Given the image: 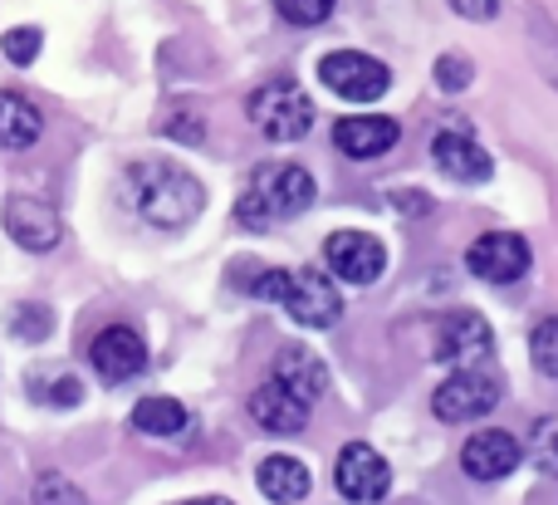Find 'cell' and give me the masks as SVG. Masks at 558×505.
<instances>
[{
  "label": "cell",
  "instance_id": "obj_1",
  "mask_svg": "<svg viewBox=\"0 0 558 505\" xmlns=\"http://www.w3.org/2000/svg\"><path fill=\"white\" fill-rule=\"evenodd\" d=\"M128 187H133L137 216H143V221H153V226H162V231H182V226H192L196 216H202V206H206L202 182H196L192 172H182L177 163H143V167H133Z\"/></svg>",
  "mask_w": 558,
  "mask_h": 505
},
{
  "label": "cell",
  "instance_id": "obj_2",
  "mask_svg": "<svg viewBox=\"0 0 558 505\" xmlns=\"http://www.w3.org/2000/svg\"><path fill=\"white\" fill-rule=\"evenodd\" d=\"M245 290L255 300H275L304 329H333L343 320V300L324 270H260L245 280Z\"/></svg>",
  "mask_w": 558,
  "mask_h": 505
},
{
  "label": "cell",
  "instance_id": "obj_3",
  "mask_svg": "<svg viewBox=\"0 0 558 505\" xmlns=\"http://www.w3.org/2000/svg\"><path fill=\"white\" fill-rule=\"evenodd\" d=\"M314 177L299 163H265L260 172L251 177V187L235 202V221L251 226V231H270L275 221H289V216L308 212L314 206Z\"/></svg>",
  "mask_w": 558,
  "mask_h": 505
},
{
  "label": "cell",
  "instance_id": "obj_4",
  "mask_svg": "<svg viewBox=\"0 0 558 505\" xmlns=\"http://www.w3.org/2000/svg\"><path fill=\"white\" fill-rule=\"evenodd\" d=\"M251 123L260 128L270 143H299L314 128V104L294 79H270L251 94Z\"/></svg>",
  "mask_w": 558,
  "mask_h": 505
},
{
  "label": "cell",
  "instance_id": "obj_5",
  "mask_svg": "<svg viewBox=\"0 0 558 505\" xmlns=\"http://www.w3.org/2000/svg\"><path fill=\"white\" fill-rule=\"evenodd\" d=\"M318 79H324L338 98H348V104H373V98H383L387 84H392V74H387L383 59H367V55H357V49L324 55Z\"/></svg>",
  "mask_w": 558,
  "mask_h": 505
},
{
  "label": "cell",
  "instance_id": "obj_6",
  "mask_svg": "<svg viewBox=\"0 0 558 505\" xmlns=\"http://www.w3.org/2000/svg\"><path fill=\"white\" fill-rule=\"evenodd\" d=\"M500 402V383L485 378L481 369H456L441 388L432 393V412L441 422H475Z\"/></svg>",
  "mask_w": 558,
  "mask_h": 505
},
{
  "label": "cell",
  "instance_id": "obj_7",
  "mask_svg": "<svg viewBox=\"0 0 558 505\" xmlns=\"http://www.w3.org/2000/svg\"><path fill=\"white\" fill-rule=\"evenodd\" d=\"M530 241L514 231H485L481 241H471L465 251V265H471L475 280H490V285H514L524 270H530Z\"/></svg>",
  "mask_w": 558,
  "mask_h": 505
},
{
  "label": "cell",
  "instance_id": "obj_8",
  "mask_svg": "<svg viewBox=\"0 0 558 505\" xmlns=\"http://www.w3.org/2000/svg\"><path fill=\"white\" fill-rule=\"evenodd\" d=\"M88 363H94V373L104 383H128L147 369V344H143V334L128 329V324H108V329H98V339L88 344Z\"/></svg>",
  "mask_w": 558,
  "mask_h": 505
},
{
  "label": "cell",
  "instance_id": "obj_9",
  "mask_svg": "<svg viewBox=\"0 0 558 505\" xmlns=\"http://www.w3.org/2000/svg\"><path fill=\"white\" fill-rule=\"evenodd\" d=\"M333 481H338V491H343L348 501L373 505V501L387 496V486H392V471H387V461L377 457L367 442H348V447L338 452Z\"/></svg>",
  "mask_w": 558,
  "mask_h": 505
},
{
  "label": "cell",
  "instance_id": "obj_10",
  "mask_svg": "<svg viewBox=\"0 0 558 505\" xmlns=\"http://www.w3.org/2000/svg\"><path fill=\"white\" fill-rule=\"evenodd\" d=\"M324 255H328V270H333L338 280H348V285H373L377 275L387 270L383 241L367 236V231H333L328 236V245H324Z\"/></svg>",
  "mask_w": 558,
  "mask_h": 505
},
{
  "label": "cell",
  "instance_id": "obj_11",
  "mask_svg": "<svg viewBox=\"0 0 558 505\" xmlns=\"http://www.w3.org/2000/svg\"><path fill=\"white\" fill-rule=\"evenodd\" d=\"M490 349H495L490 324L471 310L451 314V320L441 324V334H436V359L456 363V369H475L481 359H490Z\"/></svg>",
  "mask_w": 558,
  "mask_h": 505
},
{
  "label": "cell",
  "instance_id": "obj_12",
  "mask_svg": "<svg viewBox=\"0 0 558 505\" xmlns=\"http://www.w3.org/2000/svg\"><path fill=\"white\" fill-rule=\"evenodd\" d=\"M397 137H402V128L392 123V118L383 113H357V118H338L333 128V143L343 157H353V163H373V157L392 153Z\"/></svg>",
  "mask_w": 558,
  "mask_h": 505
},
{
  "label": "cell",
  "instance_id": "obj_13",
  "mask_svg": "<svg viewBox=\"0 0 558 505\" xmlns=\"http://www.w3.org/2000/svg\"><path fill=\"white\" fill-rule=\"evenodd\" d=\"M520 457H524L520 442H514L510 432H495V428L475 432V437L461 447V467H465V477H471V481H500V477H510V471L520 467Z\"/></svg>",
  "mask_w": 558,
  "mask_h": 505
},
{
  "label": "cell",
  "instance_id": "obj_14",
  "mask_svg": "<svg viewBox=\"0 0 558 505\" xmlns=\"http://www.w3.org/2000/svg\"><path fill=\"white\" fill-rule=\"evenodd\" d=\"M5 231L15 236V245L25 251H54L64 226H59L54 206L49 202H35V196H10L5 202Z\"/></svg>",
  "mask_w": 558,
  "mask_h": 505
},
{
  "label": "cell",
  "instance_id": "obj_15",
  "mask_svg": "<svg viewBox=\"0 0 558 505\" xmlns=\"http://www.w3.org/2000/svg\"><path fill=\"white\" fill-rule=\"evenodd\" d=\"M251 418L260 422L265 432H279V437H289V432H304L308 402L294 398V393H289L279 378H270V383H260V388L251 393Z\"/></svg>",
  "mask_w": 558,
  "mask_h": 505
},
{
  "label": "cell",
  "instance_id": "obj_16",
  "mask_svg": "<svg viewBox=\"0 0 558 505\" xmlns=\"http://www.w3.org/2000/svg\"><path fill=\"white\" fill-rule=\"evenodd\" d=\"M432 157L446 177H456V182H485V177H490V153H485L471 133H436Z\"/></svg>",
  "mask_w": 558,
  "mask_h": 505
},
{
  "label": "cell",
  "instance_id": "obj_17",
  "mask_svg": "<svg viewBox=\"0 0 558 505\" xmlns=\"http://www.w3.org/2000/svg\"><path fill=\"white\" fill-rule=\"evenodd\" d=\"M275 378L284 383L294 398H304L308 408H314V402L324 398V388H328L324 359H318V353H308V349H299V344H289V349L275 359Z\"/></svg>",
  "mask_w": 558,
  "mask_h": 505
},
{
  "label": "cell",
  "instance_id": "obj_18",
  "mask_svg": "<svg viewBox=\"0 0 558 505\" xmlns=\"http://www.w3.org/2000/svg\"><path fill=\"white\" fill-rule=\"evenodd\" d=\"M255 481H260V491L279 505H294L308 496V467L299 457H265Z\"/></svg>",
  "mask_w": 558,
  "mask_h": 505
},
{
  "label": "cell",
  "instance_id": "obj_19",
  "mask_svg": "<svg viewBox=\"0 0 558 505\" xmlns=\"http://www.w3.org/2000/svg\"><path fill=\"white\" fill-rule=\"evenodd\" d=\"M39 133H45L39 108L29 104V98H20V94H0V147L20 153V147H29Z\"/></svg>",
  "mask_w": 558,
  "mask_h": 505
},
{
  "label": "cell",
  "instance_id": "obj_20",
  "mask_svg": "<svg viewBox=\"0 0 558 505\" xmlns=\"http://www.w3.org/2000/svg\"><path fill=\"white\" fill-rule=\"evenodd\" d=\"M186 408L177 398H143L133 408V428L143 432V437H182L186 432Z\"/></svg>",
  "mask_w": 558,
  "mask_h": 505
},
{
  "label": "cell",
  "instance_id": "obj_21",
  "mask_svg": "<svg viewBox=\"0 0 558 505\" xmlns=\"http://www.w3.org/2000/svg\"><path fill=\"white\" fill-rule=\"evenodd\" d=\"M530 457L544 477H558V418H539L530 432Z\"/></svg>",
  "mask_w": 558,
  "mask_h": 505
},
{
  "label": "cell",
  "instance_id": "obj_22",
  "mask_svg": "<svg viewBox=\"0 0 558 505\" xmlns=\"http://www.w3.org/2000/svg\"><path fill=\"white\" fill-rule=\"evenodd\" d=\"M530 353H534V363H539L544 378H554V383H558V320H544L539 329H534Z\"/></svg>",
  "mask_w": 558,
  "mask_h": 505
},
{
  "label": "cell",
  "instance_id": "obj_23",
  "mask_svg": "<svg viewBox=\"0 0 558 505\" xmlns=\"http://www.w3.org/2000/svg\"><path fill=\"white\" fill-rule=\"evenodd\" d=\"M338 0H275V10L289 20V25H324L333 15Z\"/></svg>",
  "mask_w": 558,
  "mask_h": 505
},
{
  "label": "cell",
  "instance_id": "obj_24",
  "mask_svg": "<svg viewBox=\"0 0 558 505\" xmlns=\"http://www.w3.org/2000/svg\"><path fill=\"white\" fill-rule=\"evenodd\" d=\"M35 505H88V501H84V491H78L74 481H64V477L49 471V477L35 481Z\"/></svg>",
  "mask_w": 558,
  "mask_h": 505
},
{
  "label": "cell",
  "instance_id": "obj_25",
  "mask_svg": "<svg viewBox=\"0 0 558 505\" xmlns=\"http://www.w3.org/2000/svg\"><path fill=\"white\" fill-rule=\"evenodd\" d=\"M0 45H5V59H10V64H35V59H39V45H45V39H39V29L20 25V29H10Z\"/></svg>",
  "mask_w": 558,
  "mask_h": 505
},
{
  "label": "cell",
  "instance_id": "obj_26",
  "mask_svg": "<svg viewBox=\"0 0 558 505\" xmlns=\"http://www.w3.org/2000/svg\"><path fill=\"white\" fill-rule=\"evenodd\" d=\"M436 84H441V88H465V84H471V59L441 55V59H436Z\"/></svg>",
  "mask_w": 558,
  "mask_h": 505
},
{
  "label": "cell",
  "instance_id": "obj_27",
  "mask_svg": "<svg viewBox=\"0 0 558 505\" xmlns=\"http://www.w3.org/2000/svg\"><path fill=\"white\" fill-rule=\"evenodd\" d=\"M451 10H461L465 20H490L500 10V0H451Z\"/></svg>",
  "mask_w": 558,
  "mask_h": 505
},
{
  "label": "cell",
  "instance_id": "obj_28",
  "mask_svg": "<svg viewBox=\"0 0 558 505\" xmlns=\"http://www.w3.org/2000/svg\"><path fill=\"white\" fill-rule=\"evenodd\" d=\"M49 402H59V408H69V402H78V378H54V388L45 393Z\"/></svg>",
  "mask_w": 558,
  "mask_h": 505
},
{
  "label": "cell",
  "instance_id": "obj_29",
  "mask_svg": "<svg viewBox=\"0 0 558 505\" xmlns=\"http://www.w3.org/2000/svg\"><path fill=\"white\" fill-rule=\"evenodd\" d=\"M186 505H231V501H221V496H202V501H186Z\"/></svg>",
  "mask_w": 558,
  "mask_h": 505
}]
</instances>
